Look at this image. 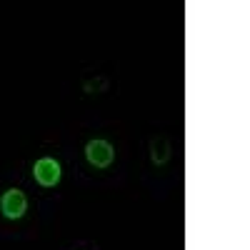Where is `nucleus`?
<instances>
[{
  "instance_id": "2",
  "label": "nucleus",
  "mask_w": 250,
  "mask_h": 250,
  "mask_svg": "<svg viewBox=\"0 0 250 250\" xmlns=\"http://www.w3.org/2000/svg\"><path fill=\"white\" fill-rule=\"evenodd\" d=\"M60 175H62V170L55 158H40L33 165V178L40 188H55L60 183Z\"/></svg>"
},
{
  "instance_id": "3",
  "label": "nucleus",
  "mask_w": 250,
  "mask_h": 250,
  "mask_svg": "<svg viewBox=\"0 0 250 250\" xmlns=\"http://www.w3.org/2000/svg\"><path fill=\"white\" fill-rule=\"evenodd\" d=\"M0 210H3V215L8 220H18L23 218L25 210H28V198L23 190H18V188H10V190L3 193V198H0Z\"/></svg>"
},
{
  "instance_id": "1",
  "label": "nucleus",
  "mask_w": 250,
  "mask_h": 250,
  "mask_svg": "<svg viewBox=\"0 0 250 250\" xmlns=\"http://www.w3.org/2000/svg\"><path fill=\"white\" fill-rule=\"evenodd\" d=\"M85 158L95 170H105L115 160V148L108 140L95 138V140H88V145H85Z\"/></svg>"
},
{
  "instance_id": "4",
  "label": "nucleus",
  "mask_w": 250,
  "mask_h": 250,
  "mask_svg": "<svg viewBox=\"0 0 250 250\" xmlns=\"http://www.w3.org/2000/svg\"><path fill=\"white\" fill-rule=\"evenodd\" d=\"M170 158H173V143L165 135H155L150 140V160L155 165H165Z\"/></svg>"
}]
</instances>
